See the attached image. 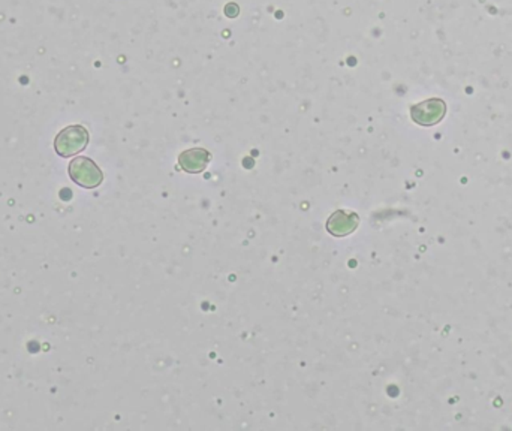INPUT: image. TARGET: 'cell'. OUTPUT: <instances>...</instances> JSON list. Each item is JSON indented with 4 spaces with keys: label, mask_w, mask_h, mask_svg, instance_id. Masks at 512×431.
<instances>
[{
    "label": "cell",
    "mask_w": 512,
    "mask_h": 431,
    "mask_svg": "<svg viewBox=\"0 0 512 431\" xmlns=\"http://www.w3.org/2000/svg\"><path fill=\"white\" fill-rule=\"evenodd\" d=\"M89 144V132L84 126H68L54 140V150L59 156L71 157L81 153Z\"/></svg>",
    "instance_id": "cell-1"
},
{
    "label": "cell",
    "mask_w": 512,
    "mask_h": 431,
    "mask_svg": "<svg viewBox=\"0 0 512 431\" xmlns=\"http://www.w3.org/2000/svg\"><path fill=\"white\" fill-rule=\"evenodd\" d=\"M71 180H74L78 186L85 189H95L104 181V174L101 168L97 166L92 159L85 156H78L68 166Z\"/></svg>",
    "instance_id": "cell-2"
},
{
    "label": "cell",
    "mask_w": 512,
    "mask_h": 431,
    "mask_svg": "<svg viewBox=\"0 0 512 431\" xmlns=\"http://www.w3.org/2000/svg\"><path fill=\"white\" fill-rule=\"evenodd\" d=\"M445 114V104L441 99H429L412 107L410 116L413 121L422 126H430L441 120Z\"/></svg>",
    "instance_id": "cell-3"
},
{
    "label": "cell",
    "mask_w": 512,
    "mask_h": 431,
    "mask_svg": "<svg viewBox=\"0 0 512 431\" xmlns=\"http://www.w3.org/2000/svg\"><path fill=\"white\" fill-rule=\"evenodd\" d=\"M360 217L357 213L339 210L327 220V231L334 237H346L358 228Z\"/></svg>",
    "instance_id": "cell-4"
},
{
    "label": "cell",
    "mask_w": 512,
    "mask_h": 431,
    "mask_svg": "<svg viewBox=\"0 0 512 431\" xmlns=\"http://www.w3.org/2000/svg\"><path fill=\"white\" fill-rule=\"evenodd\" d=\"M212 161V153L201 147L197 149H189L180 153L178 156V165L183 171L190 172V174H200Z\"/></svg>",
    "instance_id": "cell-5"
}]
</instances>
